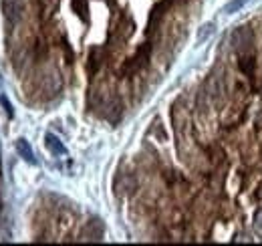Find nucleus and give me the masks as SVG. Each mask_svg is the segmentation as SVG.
I'll list each match as a JSON object with an SVG mask.
<instances>
[{"mask_svg":"<svg viewBox=\"0 0 262 246\" xmlns=\"http://www.w3.org/2000/svg\"><path fill=\"white\" fill-rule=\"evenodd\" d=\"M232 47L238 55L254 53V30L250 26H240L232 33Z\"/></svg>","mask_w":262,"mask_h":246,"instance_id":"1","label":"nucleus"},{"mask_svg":"<svg viewBox=\"0 0 262 246\" xmlns=\"http://www.w3.org/2000/svg\"><path fill=\"white\" fill-rule=\"evenodd\" d=\"M2 14L10 26L18 24L24 14V2L22 0H2Z\"/></svg>","mask_w":262,"mask_h":246,"instance_id":"2","label":"nucleus"},{"mask_svg":"<svg viewBox=\"0 0 262 246\" xmlns=\"http://www.w3.org/2000/svg\"><path fill=\"white\" fill-rule=\"evenodd\" d=\"M171 4H173L171 0H159V2H156L154 10L150 14V22H148V35H154L159 28V24H161V20H163V16H165V12Z\"/></svg>","mask_w":262,"mask_h":246,"instance_id":"3","label":"nucleus"},{"mask_svg":"<svg viewBox=\"0 0 262 246\" xmlns=\"http://www.w3.org/2000/svg\"><path fill=\"white\" fill-rule=\"evenodd\" d=\"M238 71L250 79V83L254 85V77H256V55L254 53H244L238 55Z\"/></svg>","mask_w":262,"mask_h":246,"instance_id":"4","label":"nucleus"},{"mask_svg":"<svg viewBox=\"0 0 262 246\" xmlns=\"http://www.w3.org/2000/svg\"><path fill=\"white\" fill-rule=\"evenodd\" d=\"M103 234H105V228H103V222L101 220H91L89 224L85 226V230H83V236H85V240H93V242H97V240H101L103 238Z\"/></svg>","mask_w":262,"mask_h":246,"instance_id":"5","label":"nucleus"},{"mask_svg":"<svg viewBox=\"0 0 262 246\" xmlns=\"http://www.w3.org/2000/svg\"><path fill=\"white\" fill-rule=\"evenodd\" d=\"M45 145H47V149L51 153H54V156H65V153H67V149L61 143V139L56 137V135H52V133H47L45 135Z\"/></svg>","mask_w":262,"mask_h":246,"instance_id":"6","label":"nucleus"},{"mask_svg":"<svg viewBox=\"0 0 262 246\" xmlns=\"http://www.w3.org/2000/svg\"><path fill=\"white\" fill-rule=\"evenodd\" d=\"M16 151L20 153V156H22L28 164H37L35 153H33V149H31V145H28L26 139H18V141H16Z\"/></svg>","mask_w":262,"mask_h":246,"instance_id":"7","label":"nucleus"},{"mask_svg":"<svg viewBox=\"0 0 262 246\" xmlns=\"http://www.w3.org/2000/svg\"><path fill=\"white\" fill-rule=\"evenodd\" d=\"M103 51L101 49H93L91 55H89V73H97L99 67L103 65V57H99Z\"/></svg>","mask_w":262,"mask_h":246,"instance_id":"8","label":"nucleus"},{"mask_svg":"<svg viewBox=\"0 0 262 246\" xmlns=\"http://www.w3.org/2000/svg\"><path fill=\"white\" fill-rule=\"evenodd\" d=\"M73 10L79 14L81 20H87V12H89V4L87 0H73Z\"/></svg>","mask_w":262,"mask_h":246,"instance_id":"9","label":"nucleus"},{"mask_svg":"<svg viewBox=\"0 0 262 246\" xmlns=\"http://www.w3.org/2000/svg\"><path fill=\"white\" fill-rule=\"evenodd\" d=\"M244 4H246V0H230V2L224 6V12H226V14L236 12V10H240Z\"/></svg>","mask_w":262,"mask_h":246,"instance_id":"10","label":"nucleus"},{"mask_svg":"<svg viewBox=\"0 0 262 246\" xmlns=\"http://www.w3.org/2000/svg\"><path fill=\"white\" fill-rule=\"evenodd\" d=\"M252 226H254V230L258 232V234H262V206L254 212V218H252Z\"/></svg>","mask_w":262,"mask_h":246,"instance_id":"11","label":"nucleus"},{"mask_svg":"<svg viewBox=\"0 0 262 246\" xmlns=\"http://www.w3.org/2000/svg\"><path fill=\"white\" fill-rule=\"evenodd\" d=\"M47 53H49V47H47L43 41H37V43H35V57H37V59H45Z\"/></svg>","mask_w":262,"mask_h":246,"instance_id":"12","label":"nucleus"},{"mask_svg":"<svg viewBox=\"0 0 262 246\" xmlns=\"http://www.w3.org/2000/svg\"><path fill=\"white\" fill-rule=\"evenodd\" d=\"M63 51H65V57H67V63H73V51H71V47H69V43L63 39Z\"/></svg>","mask_w":262,"mask_h":246,"instance_id":"13","label":"nucleus"},{"mask_svg":"<svg viewBox=\"0 0 262 246\" xmlns=\"http://www.w3.org/2000/svg\"><path fill=\"white\" fill-rule=\"evenodd\" d=\"M208 35H212V24H206V26H202V30H200V35H198V39L202 41V39H206Z\"/></svg>","mask_w":262,"mask_h":246,"instance_id":"14","label":"nucleus"},{"mask_svg":"<svg viewBox=\"0 0 262 246\" xmlns=\"http://www.w3.org/2000/svg\"><path fill=\"white\" fill-rule=\"evenodd\" d=\"M260 93H262V87H260Z\"/></svg>","mask_w":262,"mask_h":246,"instance_id":"15","label":"nucleus"}]
</instances>
